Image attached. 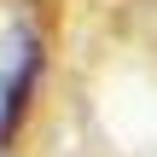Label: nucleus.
<instances>
[{"label": "nucleus", "mask_w": 157, "mask_h": 157, "mask_svg": "<svg viewBox=\"0 0 157 157\" xmlns=\"http://www.w3.org/2000/svg\"><path fill=\"white\" fill-rule=\"evenodd\" d=\"M35 76H41V41H35L29 29H17V35L0 47V146L17 134V122H23V111H29Z\"/></svg>", "instance_id": "obj_1"}]
</instances>
